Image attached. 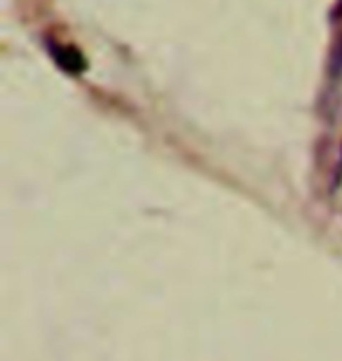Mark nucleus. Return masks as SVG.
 Returning <instances> with one entry per match:
<instances>
[]
</instances>
